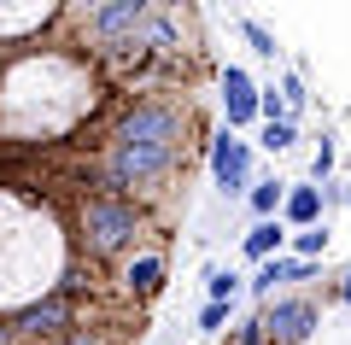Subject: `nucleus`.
Masks as SVG:
<instances>
[{
	"label": "nucleus",
	"instance_id": "1",
	"mask_svg": "<svg viewBox=\"0 0 351 345\" xmlns=\"http://www.w3.org/2000/svg\"><path fill=\"white\" fill-rule=\"evenodd\" d=\"M176 135H182V111L164 106V99H147V106L129 111L112 141V158H106V182L117 187V199H123V187L158 182L164 164L176 158Z\"/></svg>",
	"mask_w": 351,
	"mask_h": 345
},
{
	"label": "nucleus",
	"instance_id": "2",
	"mask_svg": "<svg viewBox=\"0 0 351 345\" xmlns=\"http://www.w3.org/2000/svg\"><path fill=\"white\" fill-rule=\"evenodd\" d=\"M135 235H141V211L129 205V199H117V193H94V199L82 205V240H88V252L112 258V252H123Z\"/></svg>",
	"mask_w": 351,
	"mask_h": 345
},
{
	"label": "nucleus",
	"instance_id": "3",
	"mask_svg": "<svg viewBox=\"0 0 351 345\" xmlns=\"http://www.w3.org/2000/svg\"><path fill=\"white\" fill-rule=\"evenodd\" d=\"M71 322H76V293L71 287H53V293H41L29 310H18V316L6 322V333H12V340H59Z\"/></svg>",
	"mask_w": 351,
	"mask_h": 345
},
{
	"label": "nucleus",
	"instance_id": "4",
	"mask_svg": "<svg viewBox=\"0 0 351 345\" xmlns=\"http://www.w3.org/2000/svg\"><path fill=\"white\" fill-rule=\"evenodd\" d=\"M316 305L311 298H276V305H263V316H258V328H263V340H276V345H304L316 333Z\"/></svg>",
	"mask_w": 351,
	"mask_h": 345
},
{
	"label": "nucleus",
	"instance_id": "5",
	"mask_svg": "<svg viewBox=\"0 0 351 345\" xmlns=\"http://www.w3.org/2000/svg\"><path fill=\"white\" fill-rule=\"evenodd\" d=\"M211 176H217V187H223L228 199H240L252 187V147L240 135H228V129L211 141Z\"/></svg>",
	"mask_w": 351,
	"mask_h": 345
},
{
	"label": "nucleus",
	"instance_id": "6",
	"mask_svg": "<svg viewBox=\"0 0 351 345\" xmlns=\"http://www.w3.org/2000/svg\"><path fill=\"white\" fill-rule=\"evenodd\" d=\"M223 111H228V135L258 123V88H252V76L240 71V64L223 71Z\"/></svg>",
	"mask_w": 351,
	"mask_h": 345
},
{
	"label": "nucleus",
	"instance_id": "7",
	"mask_svg": "<svg viewBox=\"0 0 351 345\" xmlns=\"http://www.w3.org/2000/svg\"><path fill=\"white\" fill-rule=\"evenodd\" d=\"M311 275H316V263H311V258H263L246 293H252V298H269L276 287H287V281H311Z\"/></svg>",
	"mask_w": 351,
	"mask_h": 345
},
{
	"label": "nucleus",
	"instance_id": "8",
	"mask_svg": "<svg viewBox=\"0 0 351 345\" xmlns=\"http://www.w3.org/2000/svg\"><path fill=\"white\" fill-rule=\"evenodd\" d=\"M147 18L152 12L141 6V0H117V6H94V12H88V29H94L100 41H117L123 29H141Z\"/></svg>",
	"mask_w": 351,
	"mask_h": 345
},
{
	"label": "nucleus",
	"instance_id": "9",
	"mask_svg": "<svg viewBox=\"0 0 351 345\" xmlns=\"http://www.w3.org/2000/svg\"><path fill=\"white\" fill-rule=\"evenodd\" d=\"M281 222H293V228H316V222H322V193H316V187H287V199H281Z\"/></svg>",
	"mask_w": 351,
	"mask_h": 345
},
{
	"label": "nucleus",
	"instance_id": "10",
	"mask_svg": "<svg viewBox=\"0 0 351 345\" xmlns=\"http://www.w3.org/2000/svg\"><path fill=\"white\" fill-rule=\"evenodd\" d=\"M281 240H287V228H281V217H269V222H252V235L240 240V252H246L252 263H263V258H276Z\"/></svg>",
	"mask_w": 351,
	"mask_h": 345
},
{
	"label": "nucleus",
	"instance_id": "11",
	"mask_svg": "<svg viewBox=\"0 0 351 345\" xmlns=\"http://www.w3.org/2000/svg\"><path fill=\"white\" fill-rule=\"evenodd\" d=\"M281 199H287V182H252L246 187V205H252V217H258V222L281 217Z\"/></svg>",
	"mask_w": 351,
	"mask_h": 345
},
{
	"label": "nucleus",
	"instance_id": "12",
	"mask_svg": "<svg viewBox=\"0 0 351 345\" xmlns=\"http://www.w3.org/2000/svg\"><path fill=\"white\" fill-rule=\"evenodd\" d=\"M123 281H129V293H141V298H147V293H158V287H164V258H158V252L135 258V263H129V275H123Z\"/></svg>",
	"mask_w": 351,
	"mask_h": 345
},
{
	"label": "nucleus",
	"instance_id": "13",
	"mask_svg": "<svg viewBox=\"0 0 351 345\" xmlns=\"http://www.w3.org/2000/svg\"><path fill=\"white\" fill-rule=\"evenodd\" d=\"M205 293H211V305H234L240 275H234V270H223V263H205Z\"/></svg>",
	"mask_w": 351,
	"mask_h": 345
},
{
	"label": "nucleus",
	"instance_id": "14",
	"mask_svg": "<svg viewBox=\"0 0 351 345\" xmlns=\"http://www.w3.org/2000/svg\"><path fill=\"white\" fill-rule=\"evenodd\" d=\"M240 36L252 41V53H258V59H281V47H276V36H269V29H263L258 18H240Z\"/></svg>",
	"mask_w": 351,
	"mask_h": 345
},
{
	"label": "nucleus",
	"instance_id": "15",
	"mask_svg": "<svg viewBox=\"0 0 351 345\" xmlns=\"http://www.w3.org/2000/svg\"><path fill=\"white\" fill-rule=\"evenodd\" d=\"M293 252L316 263V258L328 252V222H316V228H299V235H293Z\"/></svg>",
	"mask_w": 351,
	"mask_h": 345
},
{
	"label": "nucleus",
	"instance_id": "16",
	"mask_svg": "<svg viewBox=\"0 0 351 345\" xmlns=\"http://www.w3.org/2000/svg\"><path fill=\"white\" fill-rule=\"evenodd\" d=\"M293 141H299V123H293V117H281V123H263V147H269V152H287Z\"/></svg>",
	"mask_w": 351,
	"mask_h": 345
},
{
	"label": "nucleus",
	"instance_id": "17",
	"mask_svg": "<svg viewBox=\"0 0 351 345\" xmlns=\"http://www.w3.org/2000/svg\"><path fill=\"white\" fill-rule=\"evenodd\" d=\"M311 176H316V182L334 176V135H322V147H316V158H311Z\"/></svg>",
	"mask_w": 351,
	"mask_h": 345
},
{
	"label": "nucleus",
	"instance_id": "18",
	"mask_svg": "<svg viewBox=\"0 0 351 345\" xmlns=\"http://www.w3.org/2000/svg\"><path fill=\"white\" fill-rule=\"evenodd\" d=\"M228 310H234V305H211V298H205V310H199V333H217V328L228 322Z\"/></svg>",
	"mask_w": 351,
	"mask_h": 345
},
{
	"label": "nucleus",
	"instance_id": "19",
	"mask_svg": "<svg viewBox=\"0 0 351 345\" xmlns=\"http://www.w3.org/2000/svg\"><path fill=\"white\" fill-rule=\"evenodd\" d=\"M334 293H339V305L351 310V263H346V270H339V287H334Z\"/></svg>",
	"mask_w": 351,
	"mask_h": 345
},
{
	"label": "nucleus",
	"instance_id": "20",
	"mask_svg": "<svg viewBox=\"0 0 351 345\" xmlns=\"http://www.w3.org/2000/svg\"><path fill=\"white\" fill-rule=\"evenodd\" d=\"M59 345H94V340H88V333H64Z\"/></svg>",
	"mask_w": 351,
	"mask_h": 345
},
{
	"label": "nucleus",
	"instance_id": "21",
	"mask_svg": "<svg viewBox=\"0 0 351 345\" xmlns=\"http://www.w3.org/2000/svg\"><path fill=\"white\" fill-rule=\"evenodd\" d=\"M339 205H351V182H339Z\"/></svg>",
	"mask_w": 351,
	"mask_h": 345
}]
</instances>
